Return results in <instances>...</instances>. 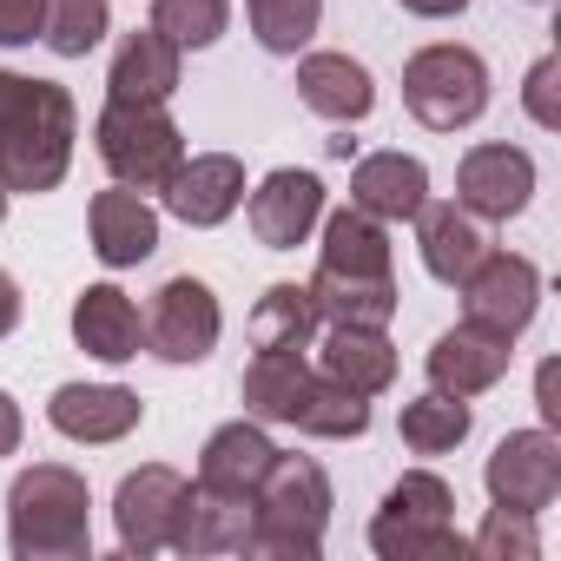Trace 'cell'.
<instances>
[{
	"label": "cell",
	"instance_id": "20",
	"mask_svg": "<svg viewBox=\"0 0 561 561\" xmlns=\"http://www.w3.org/2000/svg\"><path fill=\"white\" fill-rule=\"evenodd\" d=\"M298 100H305L318 119L351 126V119H364V113L377 106V87H370V67L351 60V54H305V67H298Z\"/></svg>",
	"mask_w": 561,
	"mask_h": 561
},
{
	"label": "cell",
	"instance_id": "18",
	"mask_svg": "<svg viewBox=\"0 0 561 561\" xmlns=\"http://www.w3.org/2000/svg\"><path fill=\"white\" fill-rule=\"evenodd\" d=\"M93 251H100V264H113V271L146 264V257L159 251V211L146 205V192L113 185V192L93 198Z\"/></svg>",
	"mask_w": 561,
	"mask_h": 561
},
{
	"label": "cell",
	"instance_id": "41",
	"mask_svg": "<svg viewBox=\"0 0 561 561\" xmlns=\"http://www.w3.org/2000/svg\"><path fill=\"white\" fill-rule=\"evenodd\" d=\"M535 397H541V416H548V423H561V403H554V364L535 377Z\"/></svg>",
	"mask_w": 561,
	"mask_h": 561
},
{
	"label": "cell",
	"instance_id": "39",
	"mask_svg": "<svg viewBox=\"0 0 561 561\" xmlns=\"http://www.w3.org/2000/svg\"><path fill=\"white\" fill-rule=\"evenodd\" d=\"M14 324H21V285H14L8 271H0V337H8Z\"/></svg>",
	"mask_w": 561,
	"mask_h": 561
},
{
	"label": "cell",
	"instance_id": "8",
	"mask_svg": "<svg viewBox=\"0 0 561 561\" xmlns=\"http://www.w3.org/2000/svg\"><path fill=\"white\" fill-rule=\"evenodd\" d=\"M489 502L495 508H522V515H541L561 489V443L548 430H515L495 443L489 456Z\"/></svg>",
	"mask_w": 561,
	"mask_h": 561
},
{
	"label": "cell",
	"instance_id": "37",
	"mask_svg": "<svg viewBox=\"0 0 561 561\" xmlns=\"http://www.w3.org/2000/svg\"><path fill=\"white\" fill-rule=\"evenodd\" d=\"M41 21H47V0H0V47L41 41Z\"/></svg>",
	"mask_w": 561,
	"mask_h": 561
},
{
	"label": "cell",
	"instance_id": "19",
	"mask_svg": "<svg viewBox=\"0 0 561 561\" xmlns=\"http://www.w3.org/2000/svg\"><path fill=\"white\" fill-rule=\"evenodd\" d=\"M423 198H430V172H423V159L377 152V159H364V165L351 172V205L370 211L377 225H403V218H416Z\"/></svg>",
	"mask_w": 561,
	"mask_h": 561
},
{
	"label": "cell",
	"instance_id": "3",
	"mask_svg": "<svg viewBox=\"0 0 561 561\" xmlns=\"http://www.w3.org/2000/svg\"><path fill=\"white\" fill-rule=\"evenodd\" d=\"M257 522L244 554H271V561H318L324 554V528H331V476L311 456H285L264 469V482L251 489Z\"/></svg>",
	"mask_w": 561,
	"mask_h": 561
},
{
	"label": "cell",
	"instance_id": "22",
	"mask_svg": "<svg viewBox=\"0 0 561 561\" xmlns=\"http://www.w3.org/2000/svg\"><path fill=\"white\" fill-rule=\"evenodd\" d=\"M318 357H324V377H337L357 397H383L397 383V351L370 324H331L324 344H318Z\"/></svg>",
	"mask_w": 561,
	"mask_h": 561
},
{
	"label": "cell",
	"instance_id": "31",
	"mask_svg": "<svg viewBox=\"0 0 561 561\" xmlns=\"http://www.w3.org/2000/svg\"><path fill=\"white\" fill-rule=\"evenodd\" d=\"M113 27V8L106 0H47V21H41V41L60 54V60H80L106 41Z\"/></svg>",
	"mask_w": 561,
	"mask_h": 561
},
{
	"label": "cell",
	"instance_id": "29",
	"mask_svg": "<svg viewBox=\"0 0 561 561\" xmlns=\"http://www.w3.org/2000/svg\"><path fill=\"white\" fill-rule=\"evenodd\" d=\"M305 351H257L251 357V370H244V410L257 416V423H291V403H298V390H305Z\"/></svg>",
	"mask_w": 561,
	"mask_h": 561
},
{
	"label": "cell",
	"instance_id": "16",
	"mask_svg": "<svg viewBox=\"0 0 561 561\" xmlns=\"http://www.w3.org/2000/svg\"><path fill=\"white\" fill-rule=\"evenodd\" d=\"M416 244H423V271L436 277V285H462V277L489 257V231L476 211L462 205H430L416 211Z\"/></svg>",
	"mask_w": 561,
	"mask_h": 561
},
{
	"label": "cell",
	"instance_id": "10",
	"mask_svg": "<svg viewBox=\"0 0 561 561\" xmlns=\"http://www.w3.org/2000/svg\"><path fill=\"white\" fill-rule=\"evenodd\" d=\"M318 218H324V179H318V172L285 165V172H271V179L251 192V231H257V244H271V251H298V244L318 231Z\"/></svg>",
	"mask_w": 561,
	"mask_h": 561
},
{
	"label": "cell",
	"instance_id": "9",
	"mask_svg": "<svg viewBox=\"0 0 561 561\" xmlns=\"http://www.w3.org/2000/svg\"><path fill=\"white\" fill-rule=\"evenodd\" d=\"M251 522H257L251 495H231V489H211V482H185L165 548H179V554H244Z\"/></svg>",
	"mask_w": 561,
	"mask_h": 561
},
{
	"label": "cell",
	"instance_id": "24",
	"mask_svg": "<svg viewBox=\"0 0 561 561\" xmlns=\"http://www.w3.org/2000/svg\"><path fill=\"white\" fill-rule=\"evenodd\" d=\"M318 271H337V277H397L390 271V238L370 211L344 205L324 218V251H318Z\"/></svg>",
	"mask_w": 561,
	"mask_h": 561
},
{
	"label": "cell",
	"instance_id": "38",
	"mask_svg": "<svg viewBox=\"0 0 561 561\" xmlns=\"http://www.w3.org/2000/svg\"><path fill=\"white\" fill-rule=\"evenodd\" d=\"M21 449V403L0 390V456H14Z\"/></svg>",
	"mask_w": 561,
	"mask_h": 561
},
{
	"label": "cell",
	"instance_id": "27",
	"mask_svg": "<svg viewBox=\"0 0 561 561\" xmlns=\"http://www.w3.org/2000/svg\"><path fill=\"white\" fill-rule=\"evenodd\" d=\"M318 305H311V285H271L251 311V344L257 351H311L318 337Z\"/></svg>",
	"mask_w": 561,
	"mask_h": 561
},
{
	"label": "cell",
	"instance_id": "6",
	"mask_svg": "<svg viewBox=\"0 0 561 561\" xmlns=\"http://www.w3.org/2000/svg\"><path fill=\"white\" fill-rule=\"evenodd\" d=\"M541 305V271L515 251H489L469 277H462V324L489 331V337H522L528 318Z\"/></svg>",
	"mask_w": 561,
	"mask_h": 561
},
{
	"label": "cell",
	"instance_id": "21",
	"mask_svg": "<svg viewBox=\"0 0 561 561\" xmlns=\"http://www.w3.org/2000/svg\"><path fill=\"white\" fill-rule=\"evenodd\" d=\"M106 87H113V100H126V106H165L172 93H179V47L165 41V34H126L119 41V54H113V73H106Z\"/></svg>",
	"mask_w": 561,
	"mask_h": 561
},
{
	"label": "cell",
	"instance_id": "40",
	"mask_svg": "<svg viewBox=\"0 0 561 561\" xmlns=\"http://www.w3.org/2000/svg\"><path fill=\"white\" fill-rule=\"evenodd\" d=\"M410 14H423V21H449V14H462L469 0H403Z\"/></svg>",
	"mask_w": 561,
	"mask_h": 561
},
{
	"label": "cell",
	"instance_id": "35",
	"mask_svg": "<svg viewBox=\"0 0 561 561\" xmlns=\"http://www.w3.org/2000/svg\"><path fill=\"white\" fill-rule=\"evenodd\" d=\"M449 508H456V495H449V482L443 476H430V469H410L390 495H383V515H416V522H449Z\"/></svg>",
	"mask_w": 561,
	"mask_h": 561
},
{
	"label": "cell",
	"instance_id": "30",
	"mask_svg": "<svg viewBox=\"0 0 561 561\" xmlns=\"http://www.w3.org/2000/svg\"><path fill=\"white\" fill-rule=\"evenodd\" d=\"M397 430H403V443H410L416 456H449V449L469 436V403H462V397H443V390H430V397L403 403Z\"/></svg>",
	"mask_w": 561,
	"mask_h": 561
},
{
	"label": "cell",
	"instance_id": "1",
	"mask_svg": "<svg viewBox=\"0 0 561 561\" xmlns=\"http://www.w3.org/2000/svg\"><path fill=\"white\" fill-rule=\"evenodd\" d=\"M73 93L54 80L0 73V185L8 192H54L73 165Z\"/></svg>",
	"mask_w": 561,
	"mask_h": 561
},
{
	"label": "cell",
	"instance_id": "28",
	"mask_svg": "<svg viewBox=\"0 0 561 561\" xmlns=\"http://www.w3.org/2000/svg\"><path fill=\"white\" fill-rule=\"evenodd\" d=\"M370 548L383 561H462L469 554L456 522H416V515H383V508L370 522Z\"/></svg>",
	"mask_w": 561,
	"mask_h": 561
},
{
	"label": "cell",
	"instance_id": "43",
	"mask_svg": "<svg viewBox=\"0 0 561 561\" xmlns=\"http://www.w3.org/2000/svg\"><path fill=\"white\" fill-rule=\"evenodd\" d=\"M535 8H541V0H535Z\"/></svg>",
	"mask_w": 561,
	"mask_h": 561
},
{
	"label": "cell",
	"instance_id": "42",
	"mask_svg": "<svg viewBox=\"0 0 561 561\" xmlns=\"http://www.w3.org/2000/svg\"><path fill=\"white\" fill-rule=\"evenodd\" d=\"M0 225H8V185H0Z\"/></svg>",
	"mask_w": 561,
	"mask_h": 561
},
{
	"label": "cell",
	"instance_id": "25",
	"mask_svg": "<svg viewBox=\"0 0 561 561\" xmlns=\"http://www.w3.org/2000/svg\"><path fill=\"white\" fill-rule=\"evenodd\" d=\"M311 305L324 324H370L383 331L397 318V277H337V271H318L311 277Z\"/></svg>",
	"mask_w": 561,
	"mask_h": 561
},
{
	"label": "cell",
	"instance_id": "12",
	"mask_svg": "<svg viewBox=\"0 0 561 561\" xmlns=\"http://www.w3.org/2000/svg\"><path fill=\"white\" fill-rule=\"evenodd\" d=\"M185 495V476L165 469V462H146L119 482L113 495V522H119V548L126 554H159L172 541V508Z\"/></svg>",
	"mask_w": 561,
	"mask_h": 561
},
{
	"label": "cell",
	"instance_id": "14",
	"mask_svg": "<svg viewBox=\"0 0 561 561\" xmlns=\"http://www.w3.org/2000/svg\"><path fill=\"white\" fill-rule=\"evenodd\" d=\"M508 337H489V331H476V324H456V331H443L436 344H430V383L443 390V397H482V390H495L502 377H508Z\"/></svg>",
	"mask_w": 561,
	"mask_h": 561
},
{
	"label": "cell",
	"instance_id": "4",
	"mask_svg": "<svg viewBox=\"0 0 561 561\" xmlns=\"http://www.w3.org/2000/svg\"><path fill=\"white\" fill-rule=\"evenodd\" d=\"M100 159L119 185L133 192H165V179L185 165V133L165 119V106H126V100H106L100 126Z\"/></svg>",
	"mask_w": 561,
	"mask_h": 561
},
{
	"label": "cell",
	"instance_id": "17",
	"mask_svg": "<svg viewBox=\"0 0 561 561\" xmlns=\"http://www.w3.org/2000/svg\"><path fill=\"white\" fill-rule=\"evenodd\" d=\"M139 337H146V318H139V305L119 285H87L73 298V344L87 357L126 364V357H139Z\"/></svg>",
	"mask_w": 561,
	"mask_h": 561
},
{
	"label": "cell",
	"instance_id": "15",
	"mask_svg": "<svg viewBox=\"0 0 561 561\" xmlns=\"http://www.w3.org/2000/svg\"><path fill=\"white\" fill-rule=\"evenodd\" d=\"M139 416H146V403L126 383H60L47 403V423L73 443H119L139 430Z\"/></svg>",
	"mask_w": 561,
	"mask_h": 561
},
{
	"label": "cell",
	"instance_id": "7",
	"mask_svg": "<svg viewBox=\"0 0 561 561\" xmlns=\"http://www.w3.org/2000/svg\"><path fill=\"white\" fill-rule=\"evenodd\" d=\"M225 318H218V298L205 277H165L152 291V311H146V344L152 357L165 364H205L211 344H218Z\"/></svg>",
	"mask_w": 561,
	"mask_h": 561
},
{
	"label": "cell",
	"instance_id": "5",
	"mask_svg": "<svg viewBox=\"0 0 561 561\" xmlns=\"http://www.w3.org/2000/svg\"><path fill=\"white\" fill-rule=\"evenodd\" d=\"M403 106L430 133H462L489 106V67L469 47H423L403 67Z\"/></svg>",
	"mask_w": 561,
	"mask_h": 561
},
{
	"label": "cell",
	"instance_id": "26",
	"mask_svg": "<svg viewBox=\"0 0 561 561\" xmlns=\"http://www.w3.org/2000/svg\"><path fill=\"white\" fill-rule=\"evenodd\" d=\"M291 423L305 436H324V443H344V436H364L370 430V397L344 390L337 377H305L298 403H291Z\"/></svg>",
	"mask_w": 561,
	"mask_h": 561
},
{
	"label": "cell",
	"instance_id": "33",
	"mask_svg": "<svg viewBox=\"0 0 561 561\" xmlns=\"http://www.w3.org/2000/svg\"><path fill=\"white\" fill-rule=\"evenodd\" d=\"M225 27H231L225 0H152V34H165L179 54L185 47H211Z\"/></svg>",
	"mask_w": 561,
	"mask_h": 561
},
{
	"label": "cell",
	"instance_id": "32",
	"mask_svg": "<svg viewBox=\"0 0 561 561\" xmlns=\"http://www.w3.org/2000/svg\"><path fill=\"white\" fill-rule=\"evenodd\" d=\"M244 8H251V34L264 41V54H298L324 21V0H244Z\"/></svg>",
	"mask_w": 561,
	"mask_h": 561
},
{
	"label": "cell",
	"instance_id": "34",
	"mask_svg": "<svg viewBox=\"0 0 561 561\" xmlns=\"http://www.w3.org/2000/svg\"><path fill=\"white\" fill-rule=\"evenodd\" d=\"M469 554H476V561H535V554H541L535 515H522V508H489V522L476 528Z\"/></svg>",
	"mask_w": 561,
	"mask_h": 561
},
{
	"label": "cell",
	"instance_id": "13",
	"mask_svg": "<svg viewBox=\"0 0 561 561\" xmlns=\"http://www.w3.org/2000/svg\"><path fill=\"white\" fill-rule=\"evenodd\" d=\"M238 205H244V165L231 152H198V159H185L165 179V211L185 218V225H198V231L225 225Z\"/></svg>",
	"mask_w": 561,
	"mask_h": 561
},
{
	"label": "cell",
	"instance_id": "11",
	"mask_svg": "<svg viewBox=\"0 0 561 561\" xmlns=\"http://www.w3.org/2000/svg\"><path fill=\"white\" fill-rule=\"evenodd\" d=\"M535 192V159L522 146H476L456 165V205L476 218H515Z\"/></svg>",
	"mask_w": 561,
	"mask_h": 561
},
{
	"label": "cell",
	"instance_id": "23",
	"mask_svg": "<svg viewBox=\"0 0 561 561\" xmlns=\"http://www.w3.org/2000/svg\"><path fill=\"white\" fill-rule=\"evenodd\" d=\"M271 462H277V443L264 436L257 416H251V423H225V430H211L205 449H198V482L231 489V495H251Z\"/></svg>",
	"mask_w": 561,
	"mask_h": 561
},
{
	"label": "cell",
	"instance_id": "36",
	"mask_svg": "<svg viewBox=\"0 0 561 561\" xmlns=\"http://www.w3.org/2000/svg\"><path fill=\"white\" fill-rule=\"evenodd\" d=\"M554 80H561V60H554V54H541V60L528 67V87H522V106H528V119H535V126H561Z\"/></svg>",
	"mask_w": 561,
	"mask_h": 561
},
{
	"label": "cell",
	"instance_id": "2",
	"mask_svg": "<svg viewBox=\"0 0 561 561\" xmlns=\"http://www.w3.org/2000/svg\"><path fill=\"white\" fill-rule=\"evenodd\" d=\"M14 561H87L93 554V495L67 462H34L8 489Z\"/></svg>",
	"mask_w": 561,
	"mask_h": 561
}]
</instances>
